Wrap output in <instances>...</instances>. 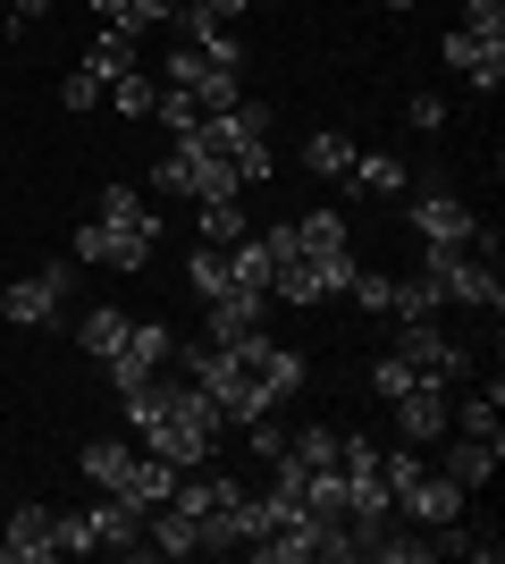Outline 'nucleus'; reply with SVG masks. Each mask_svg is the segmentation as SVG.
<instances>
[{
  "instance_id": "nucleus-42",
  "label": "nucleus",
  "mask_w": 505,
  "mask_h": 564,
  "mask_svg": "<svg viewBox=\"0 0 505 564\" xmlns=\"http://www.w3.org/2000/svg\"><path fill=\"white\" fill-rule=\"evenodd\" d=\"M9 34H18V18H9V9H0V43H9Z\"/></svg>"
},
{
  "instance_id": "nucleus-34",
  "label": "nucleus",
  "mask_w": 505,
  "mask_h": 564,
  "mask_svg": "<svg viewBox=\"0 0 505 564\" xmlns=\"http://www.w3.org/2000/svg\"><path fill=\"white\" fill-rule=\"evenodd\" d=\"M194 101H202V118H211V110H237V101H244L237 68H211V76H202V85H194Z\"/></svg>"
},
{
  "instance_id": "nucleus-1",
  "label": "nucleus",
  "mask_w": 505,
  "mask_h": 564,
  "mask_svg": "<svg viewBox=\"0 0 505 564\" xmlns=\"http://www.w3.org/2000/svg\"><path fill=\"white\" fill-rule=\"evenodd\" d=\"M202 135H211L219 161L237 169V186H262V177H270V143H262L270 135V101L244 94L237 110H211V118H202Z\"/></svg>"
},
{
  "instance_id": "nucleus-36",
  "label": "nucleus",
  "mask_w": 505,
  "mask_h": 564,
  "mask_svg": "<svg viewBox=\"0 0 505 564\" xmlns=\"http://www.w3.org/2000/svg\"><path fill=\"white\" fill-rule=\"evenodd\" d=\"M345 295H354L362 312H387V295H396V279H387V270H354V286H345Z\"/></svg>"
},
{
  "instance_id": "nucleus-13",
  "label": "nucleus",
  "mask_w": 505,
  "mask_h": 564,
  "mask_svg": "<svg viewBox=\"0 0 505 564\" xmlns=\"http://www.w3.org/2000/svg\"><path fill=\"white\" fill-rule=\"evenodd\" d=\"M94 219L110 236H135V245H161V212H152L135 186H101V203H94Z\"/></svg>"
},
{
  "instance_id": "nucleus-16",
  "label": "nucleus",
  "mask_w": 505,
  "mask_h": 564,
  "mask_svg": "<svg viewBox=\"0 0 505 564\" xmlns=\"http://www.w3.org/2000/svg\"><path fill=\"white\" fill-rule=\"evenodd\" d=\"M110 497H127L135 514H152V506H168V497H177V464H161V455L135 447V464H127V480H119Z\"/></svg>"
},
{
  "instance_id": "nucleus-32",
  "label": "nucleus",
  "mask_w": 505,
  "mask_h": 564,
  "mask_svg": "<svg viewBox=\"0 0 505 564\" xmlns=\"http://www.w3.org/2000/svg\"><path fill=\"white\" fill-rule=\"evenodd\" d=\"M287 455H295V464H337V430L329 422H312V430H295V438H287Z\"/></svg>"
},
{
  "instance_id": "nucleus-17",
  "label": "nucleus",
  "mask_w": 505,
  "mask_h": 564,
  "mask_svg": "<svg viewBox=\"0 0 505 564\" xmlns=\"http://www.w3.org/2000/svg\"><path fill=\"white\" fill-rule=\"evenodd\" d=\"M177 43H186V51H202L211 68H244V43H237V25L202 18V9H186V18H177Z\"/></svg>"
},
{
  "instance_id": "nucleus-27",
  "label": "nucleus",
  "mask_w": 505,
  "mask_h": 564,
  "mask_svg": "<svg viewBox=\"0 0 505 564\" xmlns=\"http://www.w3.org/2000/svg\"><path fill=\"white\" fill-rule=\"evenodd\" d=\"M497 404H505V388H497V379H488L481 397L447 404V430H472V438H505V430H497Z\"/></svg>"
},
{
  "instance_id": "nucleus-26",
  "label": "nucleus",
  "mask_w": 505,
  "mask_h": 564,
  "mask_svg": "<svg viewBox=\"0 0 505 564\" xmlns=\"http://www.w3.org/2000/svg\"><path fill=\"white\" fill-rule=\"evenodd\" d=\"M304 169H312V177H337V186H345V169H354V135H337V127L304 135Z\"/></svg>"
},
{
  "instance_id": "nucleus-43",
  "label": "nucleus",
  "mask_w": 505,
  "mask_h": 564,
  "mask_svg": "<svg viewBox=\"0 0 505 564\" xmlns=\"http://www.w3.org/2000/svg\"><path fill=\"white\" fill-rule=\"evenodd\" d=\"M387 9H413V0H387Z\"/></svg>"
},
{
  "instance_id": "nucleus-33",
  "label": "nucleus",
  "mask_w": 505,
  "mask_h": 564,
  "mask_svg": "<svg viewBox=\"0 0 505 564\" xmlns=\"http://www.w3.org/2000/svg\"><path fill=\"white\" fill-rule=\"evenodd\" d=\"M413 379H421V371H413V362H405V354H396V346H387V354H380V362H371V388H380V397H387V404L405 397Z\"/></svg>"
},
{
  "instance_id": "nucleus-23",
  "label": "nucleus",
  "mask_w": 505,
  "mask_h": 564,
  "mask_svg": "<svg viewBox=\"0 0 505 564\" xmlns=\"http://www.w3.org/2000/svg\"><path fill=\"white\" fill-rule=\"evenodd\" d=\"M447 312V295H438L430 270H413V279H396V295H387V321H438Z\"/></svg>"
},
{
  "instance_id": "nucleus-10",
  "label": "nucleus",
  "mask_w": 505,
  "mask_h": 564,
  "mask_svg": "<svg viewBox=\"0 0 505 564\" xmlns=\"http://www.w3.org/2000/svg\"><path fill=\"white\" fill-rule=\"evenodd\" d=\"M447 388H438V379H413L405 397H396V430H405V447H438V438H447Z\"/></svg>"
},
{
  "instance_id": "nucleus-39",
  "label": "nucleus",
  "mask_w": 505,
  "mask_h": 564,
  "mask_svg": "<svg viewBox=\"0 0 505 564\" xmlns=\"http://www.w3.org/2000/svg\"><path fill=\"white\" fill-rule=\"evenodd\" d=\"M85 9H94L110 34H135V0H85Z\"/></svg>"
},
{
  "instance_id": "nucleus-4",
  "label": "nucleus",
  "mask_w": 505,
  "mask_h": 564,
  "mask_svg": "<svg viewBox=\"0 0 505 564\" xmlns=\"http://www.w3.org/2000/svg\"><path fill=\"white\" fill-rule=\"evenodd\" d=\"M168 362H177V329H168V321H127V346L110 354V362H101V371H110V388H144L152 371H168Z\"/></svg>"
},
{
  "instance_id": "nucleus-3",
  "label": "nucleus",
  "mask_w": 505,
  "mask_h": 564,
  "mask_svg": "<svg viewBox=\"0 0 505 564\" xmlns=\"http://www.w3.org/2000/svg\"><path fill=\"white\" fill-rule=\"evenodd\" d=\"M68 295H76V270L68 261H43V270H18V279H9L0 312H9V329H51V321L68 312Z\"/></svg>"
},
{
  "instance_id": "nucleus-19",
  "label": "nucleus",
  "mask_w": 505,
  "mask_h": 564,
  "mask_svg": "<svg viewBox=\"0 0 505 564\" xmlns=\"http://www.w3.org/2000/svg\"><path fill=\"white\" fill-rule=\"evenodd\" d=\"M345 186H354V194H405V186H413V169H405V152H354Z\"/></svg>"
},
{
  "instance_id": "nucleus-35",
  "label": "nucleus",
  "mask_w": 505,
  "mask_h": 564,
  "mask_svg": "<svg viewBox=\"0 0 505 564\" xmlns=\"http://www.w3.org/2000/svg\"><path fill=\"white\" fill-rule=\"evenodd\" d=\"M463 34H481V43H505V0H463Z\"/></svg>"
},
{
  "instance_id": "nucleus-21",
  "label": "nucleus",
  "mask_w": 505,
  "mask_h": 564,
  "mask_svg": "<svg viewBox=\"0 0 505 564\" xmlns=\"http://www.w3.org/2000/svg\"><path fill=\"white\" fill-rule=\"evenodd\" d=\"M76 346H85V362H110V354L127 346V312L119 304H94L85 321H76Z\"/></svg>"
},
{
  "instance_id": "nucleus-2",
  "label": "nucleus",
  "mask_w": 505,
  "mask_h": 564,
  "mask_svg": "<svg viewBox=\"0 0 505 564\" xmlns=\"http://www.w3.org/2000/svg\"><path fill=\"white\" fill-rule=\"evenodd\" d=\"M421 270L438 279V295H447V304H472V312H497V304H505V286H497V270L481 261V245H430V253H421Z\"/></svg>"
},
{
  "instance_id": "nucleus-31",
  "label": "nucleus",
  "mask_w": 505,
  "mask_h": 564,
  "mask_svg": "<svg viewBox=\"0 0 505 564\" xmlns=\"http://www.w3.org/2000/svg\"><path fill=\"white\" fill-rule=\"evenodd\" d=\"M186 286H194V295H202V304H211L219 286H228V253H219V245H202V253L186 261Z\"/></svg>"
},
{
  "instance_id": "nucleus-30",
  "label": "nucleus",
  "mask_w": 505,
  "mask_h": 564,
  "mask_svg": "<svg viewBox=\"0 0 505 564\" xmlns=\"http://www.w3.org/2000/svg\"><path fill=\"white\" fill-rule=\"evenodd\" d=\"M152 118H161L168 135H194V127H202V101H194V94H177V85H161V101H152Z\"/></svg>"
},
{
  "instance_id": "nucleus-41",
  "label": "nucleus",
  "mask_w": 505,
  "mask_h": 564,
  "mask_svg": "<svg viewBox=\"0 0 505 564\" xmlns=\"http://www.w3.org/2000/svg\"><path fill=\"white\" fill-rule=\"evenodd\" d=\"M9 18H18V25H34V18H51V0H9Z\"/></svg>"
},
{
  "instance_id": "nucleus-25",
  "label": "nucleus",
  "mask_w": 505,
  "mask_h": 564,
  "mask_svg": "<svg viewBox=\"0 0 505 564\" xmlns=\"http://www.w3.org/2000/svg\"><path fill=\"white\" fill-rule=\"evenodd\" d=\"M135 43H144V34H110V25H101V43L85 51V76H101V94H110V85L135 68Z\"/></svg>"
},
{
  "instance_id": "nucleus-14",
  "label": "nucleus",
  "mask_w": 505,
  "mask_h": 564,
  "mask_svg": "<svg viewBox=\"0 0 505 564\" xmlns=\"http://www.w3.org/2000/svg\"><path fill=\"white\" fill-rule=\"evenodd\" d=\"M497 455H505V438H472V430H455V447H447V464H438V471L472 497V489H488V480H497Z\"/></svg>"
},
{
  "instance_id": "nucleus-7",
  "label": "nucleus",
  "mask_w": 505,
  "mask_h": 564,
  "mask_svg": "<svg viewBox=\"0 0 505 564\" xmlns=\"http://www.w3.org/2000/svg\"><path fill=\"white\" fill-rule=\"evenodd\" d=\"M345 286H354V253H329V261H287L270 279V295H287V304H337Z\"/></svg>"
},
{
  "instance_id": "nucleus-22",
  "label": "nucleus",
  "mask_w": 505,
  "mask_h": 564,
  "mask_svg": "<svg viewBox=\"0 0 505 564\" xmlns=\"http://www.w3.org/2000/svg\"><path fill=\"white\" fill-rule=\"evenodd\" d=\"M194 228H202V245H237V236H253V219L237 194H211V203H194Z\"/></svg>"
},
{
  "instance_id": "nucleus-9",
  "label": "nucleus",
  "mask_w": 505,
  "mask_h": 564,
  "mask_svg": "<svg viewBox=\"0 0 505 564\" xmlns=\"http://www.w3.org/2000/svg\"><path fill=\"white\" fill-rule=\"evenodd\" d=\"M413 236H421V245H481V219L463 212L447 186H421V203H413Z\"/></svg>"
},
{
  "instance_id": "nucleus-29",
  "label": "nucleus",
  "mask_w": 505,
  "mask_h": 564,
  "mask_svg": "<svg viewBox=\"0 0 505 564\" xmlns=\"http://www.w3.org/2000/svg\"><path fill=\"white\" fill-rule=\"evenodd\" d=\"M110 101H119V118H152V101H161V76H152V68H127L119 85H110Z\"/></svg>"
},
{
  "instance_id": "nucleus-18",
  "label": "nucleus",
  "mask_w": 505,
  "mask_h": 564,
  "mask_svg": "<svg viewBox=\"0 0 505 564\" xmlns=\"http://www.w3.org/2000/svg\"><path fill=\"white\" fill-rule=\"evenodd\" d=\"M228 253V279L253 286V295H270V279H278V253H270V236H237V245H219Z\"/></svg>"
},
{
  "instance_id": "nucleus-11",
  "label": "nucleus",
  "mask_w": 505,
  "mask_h": 564,
  "mask_svg": "<svg viewBox=\"0 0 505 564\" xmlns=\"http://www.w3.org/2000/svg\"><path fill=\"white\" fill-rule=\"evenodd\" d=\"M51 556H59V514L51 506H18L9 540H0V564H51Z\"/></svg>"
},
{
  "instance_id": "nucleus-6",
  "label": "nucleus",
  "mask_w": 505,
  "mask_h": 564,
  "mask_svg": "<svg viewBox=\"0 0 505 564\" xmlns=\"http://www.w3.org/2000/svg\"><path fill=\"white\" fill-rule=\"evenodd\" d=\"M396 514L421 522V531H447V522H463V489H455V480H447L438 464H421L405 489H396Z\"/></svg>"
},
{
  "instance_id": "nucleus-8",
  "label": "nucleus",
  "mask_w": 505,
  "mask_h": 564,
  "mask_svg": "<svg viewBox=\"0 0 505 564\" xmlns=\"http://www.w3.org/2000/svg\"><path fill=\"white\" fill-rule=\"evenodd\" d=\"M85 547L94 556H144V514L101 489V506H85Z\"/></svg>"
},
{
  "instance_id": "nucleus-5",
  "label": "nucleus",
  "mask_w": 505,
  "mask_h": 564,
  "mask_svg": "<svg viewBox=\"0 0 505 564\" xmlns=\"http://www.w3.org/2000/svg\"><path fill=\"white\" fill-rule=\"evenodd\" d=\"M396 354H405L421 379H438V388H455V379L472 371V354L438 329V321H396Z\"/></svg>"
},
{
  "instance_id": "nucleus-28",
  "label": "nucleus",
  "mask_w": 505,
  "mask_h": 564,
  "mask_svg": "<svg viewBox=\"0 0 505 564\" xmlns=\"http://www.w3.org/2000/svg\"><path fill=\"white\" fill-rule=\"evenodd\" d=\"M371 556H380V564H430L438 540H421V522H413V531H387V522H380V531H371Z\"/></svg>"
},
{
  "instance_id": "nucleus-40",
  "label": "nucleus",
  "mask_w": 505,
  "mask_h": 564,
  "mask_svg": "<svg viewBox=\"0 0 505 564\" xmlns=\"http://www.w3.org/2000/svg\"><path fill=\"white\" fill-rule=\"evenodd\" d=\"M405 118L421 127V135H430V127H447V101H438V94H413V101H405Z\"/></svg>"
},
{
  "instance_id": "nucleus-24",
  "label": "nucleus",
  "mask_w": 505,
  "mask_h": 564,
  "mask_svg": "<svg viewBox=\"0 0 505 564\" xmlns=\"http://www.w3.org/2000/svg\"><path fill=\"white\" fill-rule=\"evenodd\" d=\"M127 464H135V447H127V438H85V455H76V471H85L94 489H119Z\"/></svg>"
},
{
  "instance_id": "nucleus-37",
  "label": "nucleus",
  "mask_w": 505,
  "mask_h": 564,
  "mask_svg": "<svg viewBox=\"0 0 505 564\" xmlns=\"http://www.w3.org/2000/svg\"><path fill=\"white\" fill-rule=\"evenodd\" d=\"M59 101H68V110L85 118V110H101V101H110V94H101V76H85V68H76L68 85H59Z\"/></svg>"
},
{
  "instance_id": "nucleus-38",
  "label": "nucleus",
  "mask_w": 505,
  "mask_h": 564,
  "mask_svg": "<svg viewBox=\"0 0 505 564\" xmlns=\"http://www.w3.org/2000/svg\"><path fill=\"white\" fill-rule=\"evenodd\" d=\"M186 18V0H135V34H152V25H177Z\"/></svg>"
},
{
  "instance_id": "nucleus-15",
  "label": "nucleus",
  "mask_w": 505,
  "mask_h": 564,
  "mask_svg": "<svg viewBox=\"0 0 505 564\" xmlns=\"http://www.w3.org/2000/svg\"><path fill=\"white\" fill-rule=\"evenodd\" d=\"M144 556H202V522L186 506H152L144 514Z\"/></svg>"
},
{
  "instance_id": "nucleus-12",
  "label": "nucleus",
  "mask_w": 505,
  "mask_h": 564,
  "mask_svg": "<svg viewBox=\"0 0 505 564\" xmlns=\"http://www.w3.org/2000/svg\"><path fill=\"white\" fill-rule=\"evenodd\" d=\"M438 51H447V68H463L472 94H497V85H505V43H481V34H463V25H455Z\"/></svg>"
},
{
  "instance_id": "nucleus-20",
  "label": "nucleus",
  "mask_w": 505,
  "mask_h": 564,
  "mask_svg": "<svg viewBox=\"0 0 505 564\" xmlns=\"http://www.w3.org/2000/svg\"><path fill=\"white\" fill-rule=\"evenodd\" d=\"M287 228H295V261L354 253V245H345V219H337V212H304V219H287Z\"/></svg>"
}]
</instances>
